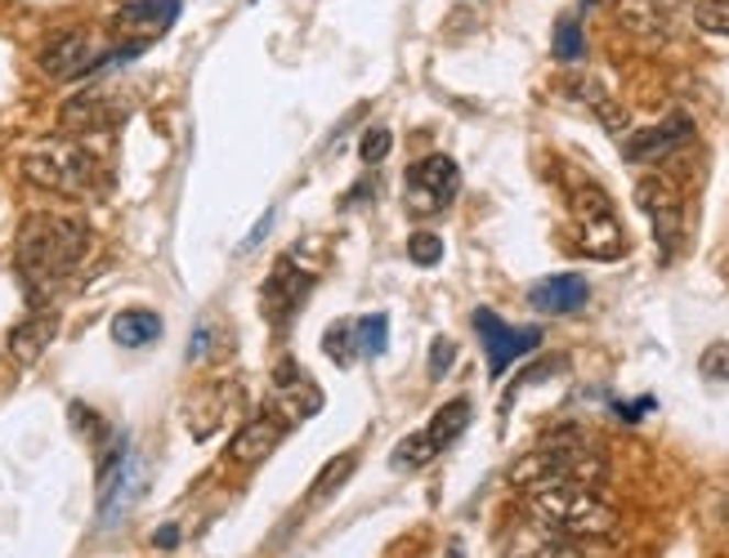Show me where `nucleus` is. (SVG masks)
Returning <instances> with one entry per match:
<instances>
[{
	"mask_svg": "<svg viewBox=\"0 0 729 558\" xmlns=\"http://www.w3.org/2000/svg\"><path fill=\"white\" fill-rule=\"evenodd\" d=\"M90 246V228L77 215H32L19 233V272L32 287V304H41L63 277H68Z\"/></svg>",
	"mask_w": 729,
	"mask_h": 558,
	"instance_id": "f257e3e1",
	"label": "nucleus"
},
{
	"mask_svg": "<svg viewBox=\"0 0 729 558\" xmlns=\"http://www.w3.org/2000/svg\"><path fill=\"white\" fill-rule=\"evenodd\" d=\"M528 514L542 527L560 536H586V540H605L618 532V510L586 482H551L528 492Z\"/></svg>",
	"mask_w": 729,
	"mask_h": 558,
	"instance_id": "f03ea898",
	"label": "nucleus"
},
{
	"mask_svg": "<svg viewBox=\"0 0 729 558\" xmlns=\"http://www.w3.org/2000/svg\"><path fill=\"white\" fill-rule=\"evenodd\" d=\"M605 478V460L595 456L577 434H560V438H546L538 451H528L515 469H510V482L533 492V487H551V482H586L595 487Z\"/></svg>",
	"mask_w": 729,
	"mask_h": 558,
	"instance_id": "7ed1b4c3",
	"label": "nucleus"
},
{
	"mask_svg": "<svg viewBox=\"0 0 729 558\" xmlns=\"http://www.w3.org/2000/svg\"><path fill=\"white\" fill-rule=\"evenodd\" d=\"M99 175H103L99 157L90 148H81V144H45V148L23 157V179H32L36 188L63 192V197L95 192Z\"/></svg>",
	"mask_w": 729,
	"mask_h": 558,
	"instance_id": "20e7f679",
	"label": "nucleus"
},
{
	"mask_svg": "<svg viewBox=\"0 0 729 558\" xmlns=\"http://www.w3.org/2000/svg\"><path fill=\"white\" fill-rule=\"evenodd\" d=\"M573 220H577V246L590 259H618L627 250L618 211L600 183H573Z\"/></svg>",
	"mask_w": 729,
	"mask_h": 558,
	"instance_id": "39448f33",
	"label": "nucleus"
},
{
	"mask_svg": "<svg viewBox=\"0 0 729 558\" xmlns=\"http://www.w3.org/2000/svg\"><path fill=\"white\" fill-rule=\"evenodd\" d=\"M144 482H148L144 460L135 451H125V443H117V451L99 469V523L103 527L121 523L130 514V505L144 496Z\"/></svg>",
	"mask_w": 729,
	"mask_h": 558,
	"instance_id": "423d86ee",
	"label": "nucleus"
},
{
	"mask_svg": "<svg viewBox=\"0 0 729 558\" xmlns=\"http://www.w3.org/2000/svg\"><path fill=\"white\" fill-rule=\"evenodd\" d=\"M636 201H640V211H644L649 224H653V242H658L662 259H672V255L681 250V237H685V211H681L676 188H672L667 179L649 175V179L636 183Z\"/></svg>",
	"mask_w": 729,
	"mask_h": 558,
	"instance_id": "0eeeda50",
	"label": "nucleus"
},
{
	"mask_svg": "<svg viewBox=\"0 0 729 558\" xmlns=\"http://www.w3.org/2000/svg\"><path fill=\"white\" fill-rule=\"evenodd\" d=\"M456 188H461L456 161L434 153V157H426V161H417V166L408 170V188H404L408 211H412V215H439V211H448V205H452Z\"/></svg>",
	"mask_w": 729,
	"mask_h": 558,
	"instance_id": "6e6552de",
	"label": "nucleus"
},
{
	"mask_svg": "<svg viewBox=\"0 0 729 558\" xmlns=\"http://www.w3.org/2000/svg\"><path fill=\"white\" fill-rule=\"evenodd\" d=\"M475 331H479V339H484V348H488V376L493 380H501L523 354H533V348L542 344V331L538 326H528V331H515V326H506L493 309H475Z\"/></svg>",
	"mask_w": 729,
	"mask_h": 558,
	"instance_id": "1a4fd4ad",
	"label": "nucleus"
},
{
	"mask_svg": "<svg viewBox=\"0 0 729 558\" xmlns=\"http://www.w3.org/2000/svg\"><path fill=\"white\" fill-rule=\"evenodd\" d=\"M99 58L103 54H99L90 32H63L41 49V72L54 77V81H77V77L95 72Z\"/></svg>",
	"mask_w": 729,
	"mask_h": 558,
	"instance_id": "9d476101",
	"label": "nucleus"
},
{
	"mask_svg": "<svg viewBox=\"0 0 729 558\" xmlns=\"http://www.w3.org/2000/svg\"><path fill=\"white\" fill-rule=\"evenodd\" d=\"M274 406H278V415H283L287 425H300V421H309V415L322 411V393H318V384H313L291 358L274 371Z\"/></svg>",
	"mask_w": 729,
	"mask_h": 558,
	"instance_id": "9b49d317",
	"label": "nucleus"
},
{
	"mask_svg": "<svg viewBox=\"0 0 729 558\" xmlns=\"http://www.w3.org/2000/svg\"><path fill=\"white\" fill-rule=\"evenodd\" d=\"M283 438H287V421H283L278 411L255 415L251 425H242V429L233 434V443H229V460L255 469V465H264V460H269V456L283 447Z\"/></svg>",
	"mask_w": 729,
	"mask_h": 558,
	"instance_id": "f8f14e48",
	"label": "nucleus"
},
{
	"mask_svg": "<svg viewBox=\"0 0 729 558\" xmlns=\"http://www.w3.org/2000/svg\"><path fill=\"white\" fill-rule=\"evenodd\" d=\"M689 134H694V125H689V116H667L662 125H649V130H636L627 144H622V157L627 161H636V166H644V161H662V157H672L681 144H689Z\"/></svg>",
	"mask_w": 729,
	"mask_h": 558,
	"instance_id": "ddd939ff",
	"label": "nucleus"
},
{
	"mask_svg": "<svg viewBox=\"0 0 729 558\" xmlns=\"http://www.w3.org/2000/svg\"><path fill=\"white\" fill-rule=\"evenodd\" d=\"M309 295V268L300 264V255L291 250L274 272H269V282H264V313L269 317H287L296 313V304Z\"/></svg>",
	"mask_w": 729,
	"mask_h": 558,
	"instance_id": "4468645a",
	"label": "nucleus"
},
{
	"mask_svg": "<svg viewBox=\"0 0 729 558\" xmlns=\"http://www.w3.org/2000/svg\"><path fill=\"white\" fill-rule=\"evenodd\" d=\"M586 300H590V287L577 272H555V277H542L538 287H528V304L538 313H577L586 309Z\"/></svg>",
	"mask_w": 729,
	"mask_h": 558,
	"instance_id": "2eb2a0df",
	"label": "nucleus"
},
{
	"mask_svg": "<svg viewBox=\"0 0 729 558\" xmlns=\"http://www.w3.org/2000/svg\"><path fill=\"white\" fill-rule=\"evenodd\" d=\"M618 19L636 36H662V32H672V23H676V0H622Z\"/></svg>",
	"mask_w": 729,
	"mask_h": 558,
	"instance_id": "dca6fc26",
	"label": "nucleus"
},
{
	"mask_svg": "<svg viewBox=\"0 0 729 558\" xmlns=\"http://www.w3.org/2000/svg\"><path fill=\"white\" fill-rule=\"evenodd\" d=\"M506 558H577L568 549V540L551 527H538V532H515L510 545H506Z\"/></svg>",
	"mask_w": 729,
	"mask_h": 558,
	"instance_id": "f3484780",
	"label": "nucleus"
},
{
	"mask_svg": "<svg viewBox=\"0 0 729 558\" xmlns=\"http://www.w3.org/2000/svg\"><path fill=\"white\" fill-rule=\"evenodd\" d=\"M157 335H162V317H157L153 309H125V313L112 317V339H117L121 348H144V344H153Z\"/></svg>",
	"mask_w": 729,
	"mask_h": 558,
	"instance_id": "a211bd4d",
	"label": "nucleus"
},
{
	"mask_svg": "<svg viewBox=\"0 0 729 558\" xmlns=\"http://www.w3.org/2000/svg\"><path fill=\"white\" fill-rule=\"evenodd\" d=\"M112 121H117V108H112L108 94H81V99H73L68 108H63V125L68 130H103Z\"/></svg>",
	"mask_w": 729,
	"mask_h": 558,
	"instance_id": "6ab92c4d",
	"label": "nucleus"
},
{
	"mask_svg": "<svg viewBox=\"0 0 729 558\" xmlns=\"http://www.w3.org/2000/svg\"><path fill=\"white\" fill-rule=\"evenodd\" d=\"M466 425H471V402L456 398V402H443V406L434 411V421L426 425V434H430L434 447L443 451V447H452L461 434H466Z\"/></svg>",
	"mask_w": 729,
	"mask_h": 558,
	"instance_id": "aec40b11",
	"label": "nucleus"
},
{
	"mask_svg": "<svg viewBox=\"0 0 729 558\" xmlns=\"http://www.w3.org/2000/svg\"><path fill=\"white\" fill-rule=\"evenodd\" d=\"M49 339H54V317H32V322H23V326L10 335V354H14L19 362H36L45 348H49Z\"/></svg>",
	"mask_w": 729,
	"mask_h": 558,
	"instance_id": "412c9836",
	"label": "nucleus"
},
{
	"mask_svg": "<svg viewBox=\"0 0 729 558\" xmlns=\"http://www.w3.org/2000/svg\"><path fill=\"white\" fill-rule=\"evenodd\" d=\"M179 14V0H130V5L117 10V23L135 27V23H148V27H170Z\"/></svg>",
	"mask_w": 729,
	"mask_h": 558,
	"instance_id": "4be33fe9",
	"label": "nucleus"
},
{
	"mask_svg": "<svg viewBox=\"0 0 729 558\" xmlns=\"http://www.w3.org/2000/svg\"><path fill=\"white\" fill-rule=\"evenodd\" d=\"M354 465H358V451H345V456H336V460H327V469L318 473V482L309 487V501H331V496H336L341 492V487L354 478Z\"/></svg>",
	"mask_w": 729,
	"mask_h": 558,
	"instance_id": "5701e85b",
	"label": "nucleus"
},
{
	"mask_svg": "<svg viewBox=\"0 0 729 558\" xmlns=\"http://www.w3.org/2000/svg\"><path fill=\"white\" fill-rule=\"evenodd\" d=\"M439 456V447H434V438L426 434V429H417V434H408L399 447H394V456H389V465L399 469V473H408V469H421V465H430Z\"/></svg>",
	"mask_w": 729,
	"mask_h": 558,
	"instance_id": "b1692460",
	"label": "nucleus"
},
{
	"mask_svg": "<svg viewBox=\"0 0 729 558\" xmlns=\"http://www.w3.org/2000/svg\"><path fill=\"white\" fill-rule=\"evenodd\" d=\"M551 54L560 63H577L586 54V41H582V14H564L555 23V41H551Z\"/></svg>",
	"mask_w": 729,
	"mask_h": 558,
	"instance_id": "393cba45",
	"label": "nucleus"
},
{
	"mask_svg": "<svg viewBox=\"0 0 729 558\" xmlns=\"http://www.w3.org/2000/svg\"><path fill=\"white\" fill-rule=\"evenodd\" d=\"M354 335H358V348H363L367 358H380L385 344H389V317H385V313H367Z\"/></svg>",
	"mask_w": 729,
	"mask_h": 558,
	"instance_id": "a878e982",
	"label": "nucleus"
},
{
	"mask_svg": "<svg viewBox=\"0 0 729 558\" xmlns=\"http://www.w3.org/2000/svg\"><path fill=\"white\" fill-rule=\"evenodd\" d=\"M694 23L707 36H729V0H694Z\"/></svg>",
	"mask_w": 729,
	"mask_h": 558,
	"instance_id": "bb28decb",
	"label": "nucleus"
},
{
	"mask_svg": "<svg viewBox=\"0 0 729 558\" xmlns=\"http://www.w3.org/2000/svg\"><path fill=\"white\" fill-rule=\"evenodd\" d=\"M322 348H327V358L336 362V367H350L354 362V331L345 322H336V326L322 335Z\"/></svg>",
	"mask_w": 729,
	"mask_h": 558,
	"instance_id": "cd10ccee",
	"label": "nucleus"
},
{
	"mask_svg": "<svg viewBox=\"0 0 729 558\" xmlns=\"http://www.w3.org/2000/svg\"><path fill=\"white\" fill-rule=\"evenodd\" d=\"M389 148H394V134L385 125H372L363 134V144H358V157H363V166H380L389 157Z\"/></svg>",
	"mask_w": 729,
	"mask_h": 558,
	"instance_id": "c85d7f7f",
	"label": "nucleus"
},
{
	"mask_svg": "<svg viewBox=\"0 0 729 558\" xmlns=\"http://www.w3.org/2000/svg\"><path fill=\"white\" fill-rule=\"evenodd\" d=\"M408 255H412V264H421V268H434V264L443 259V242H439V233H412V242H408Z\"/></svg>",
	"mask_w": 729,
	"mask_h": 558,
	"instance_id": "c756f323",
	"label": "nucleus"
},
{
	"mask_svg": "<svg viewBox=\"0 0 729 558\" xmlns=\"http://www.w3.org/2000/svg\"><path fill=\"white\" fill-rule=\"evenodd\" d=\"M698 371H703V380H729V344H711L707 354H703V362H698Z\"/></svg>",
	"mask_w": 729,
	"mask_h": 558,
	"instance_id": "7c9ffc66",
	"label": "nucleus"
},
{
	"mask_svg": "<svg viewBox=\"0 0 729 558\" xmlns=\"http://www.w3.org/2000/svg\"><path fill=\"white\" fill-rule=\"evenodd\" d=\"M452 362H456V344H452L448 335H439V339L430 344V380H443V376L452 371Z\"/></svg>",
	"mask_w": 729,
	"mask_h": 558,
	"instance_id": "2f4dec72",
	"label": "nucleus"
},
{
	"mask_svg": "<svg viewBox=\"0 0 729 558\" xmlns=\"http://www.w3.org/2000/svg\"><path fill=\"white\" fill-rule=\"evenodd\" d=\"M595 112H600V121H605L609 130H622V125H627V112H622L618 103H609V99H600V103H595Z\"/></svg>",
	"mask_w": 729,
	"mask_h": 558,
	"instance_id": "473e14b6",
	"label": "nucleus"
},
{
	"mask_svg": "<svg viewBox=\"0 0 729 558\" xmlns=\"http://www.w3.org/2000/svg\"><path fill=\"white\" fill-rule=\"evenodd\" d=\"M274 220H278V215H274V211H269V215H264V220H259V224H255V228H251V237H246V250H255V246H259V242H264V237H269V228H274Z\"/></svg>",
	"mask_w": 729,
	"mask_h": 558,
	"instance_id": "72a5a7b5",
	"label": "nucleus"
},
{
	"mask_svg": "<svg viewBox=\"0 0 729 558\" xmlns=\"http://www.w3.org/2000/svg\"><path fill=\"white\" fill-rule=\"evenodd\" d=\"M153 545H157V549H175V545H179V527H175V523L157 527V532H153Z\"/></svg>",
	"mask_w": 729,
	"mask_h": 558,
	"instance_id": "f704fd0d",
	"label": "nucleus"
},
{
	"mask_svg": "<svg viewBox=\"0 0 729 558\" xmlns=\"http://www.w3.org/2000/svg\"><path fill=\"white\" fill-rule=\"evenodd\" d=\"M207 344H211V335H207V326H197V331H192V344H188V358H192V362H197V358H202V354H207Z\"/></svg>",
	"mask_w": 729,
	"mask_h": 558,
	"instance_id": "c9c22d12",
	"label": "nucleus"
},
{
	"mask_svg": "<svg viewBox=\"0 0 729 558\" xmlns=\"http://www.w3.org/2000/svg\"><path fill=\"white\" fill-rule=\"evenodd\" d=\"M448 558H461V549H452V554H448Z\"/></svg>",
	"mask_w": 729,
	"mask_h": 558,
	"instance_id": "e433bc0d",
	"label": "nucleus"
},
{
	"mask_svg": "<svg viewBox=\"0 0 729 558\" xmlns=\"http://www.w3.org/2000/svg\"><path fill=\"white\" fill-rule=\"evenodd\" d=\"M246 5H259V0H246Z\"/></svg>",
	"mask_w": 729,
	"mask_h": 558,
	"instance_id": "4c0bfd02",
	"label": "nucleus"
}]
</instances>
